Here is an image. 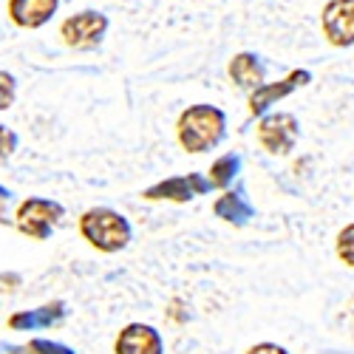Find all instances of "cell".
<instances>
[{"label": "cell", "mask_w": 354, "mask_h": 354, "mask_svg": "<svg viewBox=\"0 0 354 354\" xmlns=\"http://www.w3.org/2000/svg\"><path fill=\"white\" fill-rule=\"evenodd\" d=\"M15 97H17V80H15L9 71L0 68V111L12 108Z\"/></svg>", "instance_id": "16"}, {"label": "cell", "mask_w": 354, "mask_h": 354, "mask_svg": "<svg viewBox=\"0 0 354 354\" xmlns=\"http://www.w3.org/2000/svg\"><path fill=\"white\" fill-rule=\"evenodd\" d=\"M66 315L63 304H48V306H40L35 312H23V315H15L9 320L12 329H40V326H51V323H60Z\"/></svg>", "instance_id": "12"}, {"label": "cell", "mask_w": 354, "mask_h": 354, "mask_svg": "<svg viewBox=\"0 0 354 354\" xmlns=\"http://www.w3.org/2000/svg\"><path fill=\"white\" fill-rule=\"evenodd\" d=\"M108 15L97 12V9H82L71 17L63 20L60 26V37L68 48H77V51H91L102 43L105 32H108Z\"/></svg>", "instance_id": "3"}, {"label": "cell", "mask_w": 354, "mask_h": 354, "mask_svg": "<svg viewBox=\"0 0 354 354\" xmlns=\"http://www.w3.org/2000/svg\"><path fill=\"white\" fill-rule=\"evenodd\" d=\"M63 207L57 201H48V198H28L17 207V230L28 239H37V241H46L51 235V227L63 218Z\"/></svg>", "instance_id": "5"}, {"label": "cell", "mask_w": 354, "mask_h": 354, "mask_svg": "<svg viewBox=\"0 0 354 354\" xmlns=\"http://www.w3.org/2000/svg\"><path fill=\"white\" fill-rule=\"evenodd\" d=\"M15 147H17V136L15 131H9L6 125H0V162L9 159L15 153Z\"/></svg>", "instance_id": "17"}, {"label": "cell", "mask_w": 354, "mask_h": 354, "mask_svg": "<svg viewBox=\"0 0 354 354\" xmlns=\"http://www.w3.org/2000/svg\"><path fill=\"white\" fill-rule=\"evenodd\" d=\"M9 196H12V193H9L6 187H0V201H9Z\"/></svg>", "instance_id": "22"}, {"label": "cell", "mask_w": 354, "mask_h": 354, "mask_svg": "<svg viewBox=\"0 0 354 354\" xmlns=\"http://www.w3.org/2000/svg\"><path fill=\"white\" fill-rule=\"evenodd\" d=\"M301 136V125L292 113H263L258 122V142L267 153L272 156H286L295 151Z\"/></svg>", "instance_id": "4"}, {"label": "cell", "mask_w": 354, "mask_h": 354, "mask_svg": "<svg viewBox=\"0 0 354 354\" xmlns=\"http://www.w3.org/2000/svg\"><path fill=\"white\" fill-rule=\"evenodd\" d=\"M239 167H241V159H239V156H232V153L221 156V159L210 167V185H213V187H227V185L235 179Z\"/></svg>", "instance_id": "14"}, {"label": "cell", "mask_w": 354, "mask_h": 354, "mask_svg": "<svg viewBox=\"0 0 354 354\" xmlns=\"http://www.w3.org/2000/svg\"><path fill=\"white\" fill-rule=\"evenodd\" d=\"M37 354H74V348L63 346V343H51V340H32L28 343Z\"/></svg>", "instance_id": "18"}, {"label": "cell", "mask_w": 354, "mask_h": 354, "mask_svg": "<svg viewBox=\"0 0 354 354\" xmlns=\"http://www.w3.org/2000/svg\"><path fill=\"white\" fill-rule=\"evenodd\" d=\"M9 354H37V351H35L32 346H20V348H12Z\"/></svg>", "instance_id": "21"}, {"label": "cell", "mask_w": 354, "mask_h": 354, "mask_svg": "<svg viewBox=\"0 0 354 354\" xmlns=\"http://www.w3.org/2000/svg\"><path fill=\"white\" fill-rule=\"evenodd\" d=\"M6 218H3V201H0V224H3Z\"/></svg>", "instance_id": "23"}, {"label": "cell", "mask_w": 354, "mask_h": 354, "mask_svg": "<svg viewBox=\"0 0 354 354\" xmlns=\"http://www.w3.org/2000/svg\"><path fill=\"white\" fill-rule=\"evenodd\" d=\"M17 283H20L17 275H0V292H12Z\"/></svg>", "instance_id": "20"}, {"label": "cell", "mask_w": 354, "mask_h": 354, "mask_svg": "<svg viewBox=\"0 0 354 354\" xmlns=\"http://www.w3.org/2000/svg\"><path fill=\"white\" fill-rule=\"evenodd\" d=\"M337 258L354 270V224H346L337 235Z\"/></svg>", "instance_id": "15"}, {"label": "cell", "mask_w": 354, "mask_h": 354, "mask_svg": "<svg viewBox=\"0 0 354 354\" xmlns=\"http://www.w3.org/2000/svg\"><path fill=\"white\" fill-rule=\"evenodd\" d=\"M213 185L210 179H204L198 173H190V176H176V179H167V182H159L153 187L145 190V198H170V201H190L193 196H201L207 193Z\"/></svg>", "instance_id": "9"}, {"label": "cell", "mask_w": 354, "mask_h": 354, "mask_svg": "<svg viewBox=\"0 0 354 354\" xmlns=\"http://www.w3.org/2000/svg\"><path fill=\"white\" fill-rule=\"evenodd\" d=\"M216 216L230 221V224H247L252 218V204L241 196V193H224L218 201H216Z\"/></svg>", "instance_id": "13"}, {"label": "cell", "mask_w": 354, "mask_h": 354, "mask_svg": "<svg viewBox=\"0 0 354 354\" xmlns=\"http://www.w3.org/2000/svg\"><path fill=\"white\" fill-rule=\"evenodd\" d=\"M227 74L232 80V85L239 88V91H258V88L263 85V80H267V68H263V63L258 60V54L252 51H239L230 60L227 66Z\"/></svg>", "instance_id": "11"}, {"label": "cell", "mask_w": 354, "mask_h": 354, "mask_svg": "<svg viewBox=\"0 0 354 354\" xmlns=\"http://www.w3.org/2000/svg\"><path fill=\"white\" fill-rule=\"evenodd\" d=\"M227 116L216 105H190L176 122V136L187 153H207L224 139Z\"/></svg>", "instance_id": "1"}, {"label": "cell", "mask_w": 354, "mask_h": 354, "mask_svg": "<svg viewBox=\"0 0 354 354\" xmlns=\"http://www.w3.org/2000/svg\"><path fill=\"white\" fill-rule=\"evenodd\" d=\"M247 354H289L283 346H278V343H258V346H252Z\"/></svg>", "instance_id": "19"}, {"label": "cell", "mask_w": 354, "mask_h": 354, "mask_svg": "<svg viewBox=\"0 0 354 354\" xmlns=\"http://www.w3.org/2000/svg\"><path fill=\"white\" fill-rule=\"evenodd\" d=\"M312 80V74L306 71V68H295V71H289L283 80H278V82H263L258 91H252L250 94V111L255 113V116H261V113H267L278 100H283V97H289L295 88H301V85H306Z\"/></svg>", "instance_id": "7"}, {"label": "cell", "mask_w": 354, "mask_h": 354, "mask_svg": "<svg viewBox=\"0 0 354 354\" xmlns=\"http://www.w3.org/2000/svg\"><path fill=\"white\" fill-rule=\"evenodd\" d=\"M320 28L329 46H354V0H329L320 12Z\"/></svg>", "instance_id": "6"}, {"label": "cell", "mask_w": 354, "mask_h": 354, "mask_svg": "<svg viewBox=\"0 0 354 354\" xmlns=\"http://www.w3.org/2000/svg\"><path fill=\"white\" fill-rule=\"evenodd\" d=\"M57 9L60 0H9L6 15L17 28H40L57 15Z\"/></svg>", "instance_id": "10"}, {"label": "cell", "mask_w": 354, "mask_h": 354, "mask_svg": "<svg viewBox=\"0 0 354 354\" xmlns=\"http://www.w3.org/2000/svg\"><path fill=\"white\" fill-rule=\"evenodd\" d=\"M82 239L100 252H120L131 244V224L122 213L111 207H91L80 218Z\"/></svg>", "instance_id": "2"}, {"label": "cell", "mask_w": 354, "mask_h": 354, "mask_svg": "<svg viewBox=\"0 0 354 354\" xmlns=\"http://www.w3.org/2000/svg\"><path fill=\"white\" fill-rule=\"evenodd\" d=\"M116 354H165L162 335L147 323H128L113 343Z\"/></svg>", "instance_id": "8"}]
</instances>
